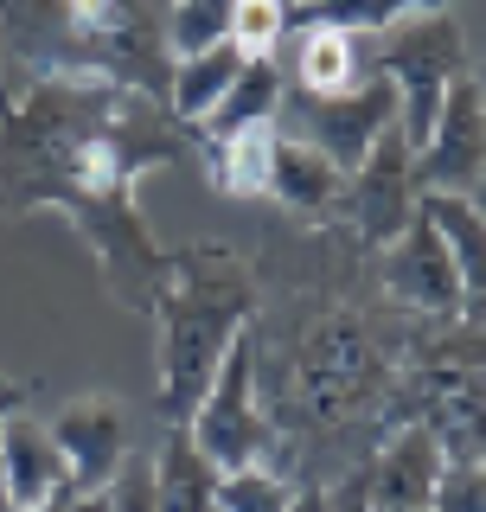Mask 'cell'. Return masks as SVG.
Segmentation results:
<instances>
[{"label": "cell", "mask_w": 486, "mask_h": 512, "mask_svg": "<svg viewBox=\"0 0 486 512\" xmlns=\"http://www.w3.org/2000/svg\"><path fill=\"white\" fill-rule=\"evenodd\" d=\"M199 154L160 96L96 77H20L0 58V212H64L90 237L109 295L148 314L173 256L135 212L141 173Z\"/></svg>", "instance_id": "6da1fadb"}, {"label": "cell", "mask_w": 486, "mask_h": 512, "mask_svg": "<svg viewBox=\"0 0 486 512\" xmlns=\"http://www.w3.org/2000/svg\"><path fill=\"white\" fill-rule=\"evenodd\" d=\"M173 0H0L7 77H96L167 103Z\"/></svg>", "instance_id": "7a4b0ae2"}, {"label": "cell", "mask_w": 486, "mask_h": 512, "mask_svg": "<svg viewBox=\"0 0 486 512\" xmlns=\"http://www.w3.org/2000/svg\"><path fill=\"white\" fill-rule=\"evenodd\" d=\"M154 359H160V391L154 410L173 423H192L199 397L212 391L224 352L237 346V333L256 314V282L231 250L192 244L173 256V276L154 295Z\"/></svg>", "instance_id": "3957f363"}, {"label": "cell", "mask_w": 486, "mask_h": 512, "mask_svg": "<svg viewBox=\"0 0 486 512\" xmlns=\"http://www.w3.org/2000/svg\"><path fill=\"white\" fill-rule=\"evenodd\" d=\"M371 64L397 84V135L416 154L442 116L448 84L474 71V52H467V32L455 13H410V20L371 32Z\"/></svg>", "instance_id": "277c9868"}, {"label": "cell", "mask_w": 486, "mask_h": 512, "mask_svg": "<svg viewBox=\"0 0 486 512\" xmlns=\"http://www.w3.org/2000/svg\"><path fill=\"white\" fill-rule=\"evenodd\" d=\"M256 365H263V346H256V327L237 333V346L224 352L212 391L192 410V442L218 461V474L237 468H282V436L263 410H256Z\"/></svg>", "instance_id": "5b68a950"}, {"label": "cell", "mask_w": 486, "mask_h": 512, "mask_svg": "<svg viewBox=\"0 0 486 512\" xmlns=\"http://www.w3.org/2000/svg\"><path fill=\"white\" fill-rule=\"evenodd\" d=\"M275 128H282V135H295V141H307V148H320L352 180V173L365 167V154L397 128V84L384 71H371L365 84H352V90H339V96L282 90Z\"/></svg>", "instance_id": "8992f818"}, {"label": "cell", "mask_w": 486, "mask_h": 512, "mask_svg": "<svg viewBox=\"0 0 486 512\" xmlns=\"http://www.w3.org/2000/svg\"><path fill=\"white\" fill-rule=\"evenodd\" d=\"M480 173H486V103L474 71H467L448 84L442 116L416 148V192H474Z\"/></svg>", "instance_id": "52a82bcc"}, {"label": "cell", "mask_w": 486, "mask_h": 512, "mask_svg": "<svg viewBox=\"0 0 486 512\" xmlns=\"http://www.w3.org/2000/svg\"><path fill=\"white\" fill-rule=\"evenodd\" d=\"M416 205H423V192H416V154L391 128L365 154V167L346 180V212H352L365 244H391V237H403V224L416 218Z\"/></svg>", "instance_id": "ba28073f"}, {"label": "cell", "mask_w": 486, "mask_h": 512, "mask_svg": "<svg viewBox=\"0 0 486 512\" xmlns=\"http://www.w3.org/2000/svg\"><path fill=\"white\" fill-rule=\"evenodd\" d=\"M45 429H52V442L64 455L71 493H103L116 480L122 455H128V410L116 397H71V404H58V416Z\"/></svg>", "instance_id": "9c48e42d"}, {"label": "cell", "mask_w": 486, "mask_h": 512, "mask_svg": "<svg viewBox=\"0 0 486 512\" xmlns=\"http://www.w3.org/2000/svg\"><path fill=\"white\" fill-rule=\"evenodd\" d=\"M442 468H448L442 429H435V423H403L397 436L378 448V455L359 461L371 512H416V506H435V480H442Z\"/></svg>", "instance_id": "30bf717a"}, {"label": "cell", "mask_w": 486, "mask_h": 512, "mask_svg": "<svg viewBox=\"0 0 486 512\" xmlns=\"http://www.w3.org/2000/svg\"><path fill=\"white\" fill-rule=\"evenodd\" d=\"M384 288H391L403 308H423V314H455L467 301L461 276H455V256H448L442 231L423 218V205L403 224V237L384 244Z\"/></svg>", "instance_id": "8fae6325"}, {"label": "cell", "mask_w": 486, "mask_h": 512, "mask_svg": "<svg viewBox=\"0 0 486 512\" xmlns=\"http://www.w3.org/2000/svg\"><path fill=\"white\" fill-rule=\"evenodd\" d=\"M378 71L371 64V32H346V26H295L288 32V90H307V96H339L352 84Z\"/></svg>", "instance_id": "7c38bea8"}, {"label": "cell", "mask_w": 486, "mask_h": 512, "mask_svg": "<svg viewBox=\"0 0 486 512\" xmlns=\"http://www.w3.org/2000/svg\"><path fill=\"white\" fill-rule=\"evenodd\" d=\"M263 199L288 205L295 218H327V212L346 205V173H339L320 148H307V141L275 128V141H269V192Z\"/></svg>", "instance_id": "4fadbf2b"}, {"label": "cell", "mask_w": 486, "mask_h": 512, "mask_svg": "<svg viewBox=\"0 0 486 512\" xmlns=\"http://www.w3.org/2000/svg\"><path fill=\"white\" fill-rule=\"evenodd\" d=\"M0 461H7V493H13V512L20 506H45L58 500L71 480H64V455L52 442V429L32 423V416H7L0 423Z\"/></svg>", "instance_id": "5bb4252c"}, {"label": "cell", "mask_w": 486, "mask_h": 512, "mask_svg": "<svg viewBox=\"0 0 486 512\" xmlns=\"http://www.w3.org/2000/svg\"><path fill=\"white\" fill-rule=\"evenodd\" d=\"M218 480H224L218 461L192 442L186 423H173L167 442H160V455H154V500H160V512H218Z\"/></svg>", "instance_id": "9a60e30c"}, {"label": "cell", "mask_w": 486, "mask_h": 512, "mask_svg": "<svg viewBox=\"0 0 486 512\" xmlns=\"http://www.w3.org/2000/svg\"><path fill=\"white\" fill-rule=\"evenodd\" d=\"M282 90H288L282 64H275V58H250V64L237 71V84L224 90V103H218L199 128H192V135H199V154L218 148V141H231V135H243V128L275 122V109H282Z\"/></svg>", "instance_id": "2e32d148"}, {"label": "cell", "mask_w": 486, "mask_h": 512, "mask_svg": "<svg viewBox=\"0 0 486 512\" xmlns=\"http://www.w3.org/2000/svg\"><path fill=\"white\" fill-rule=\"evenodd\" d=\"M250 64V52H237L231 39L224 45H205V52H186L173 58V90H167V109L180 116L186 128H199L212 109L224 103V90L237 84V71Z\"/></svg>", "instance_id": "e0dca14e"}, {"label": "cell", "mask_w": 486, "mask_h": 512, "mask_svg": "<svg viewBox=\"0 0 486 512\" xmlns=\"http://www.w3.org/2000/svg\"><path fill=\"white\" fill-rule=\"evenodd\" d=\"M423 218L442 231L448 256H455V276L467 301H486V218L474 212L467 192H423Z\"/></svg>", "instance_id": "ac0fdd59"}, {"label": "cell", "mask_w": 486, "mask_h": 512, "mask_svg": "<svg viewBox=\"0 0 486 512\" xmlns=\"http://www.w3.org/2000/svg\"><path fill=\"white\" fill-rule=\"evenodd\" d=\"M455 0H295L288 26H346V32H384L410 13H448Z\"/></svg>", "instance_id": "d6986e66"}, {"label": "cell", "mask_w": 486, "mask_h": 512, "mask_svg": "<svg viewBox=\"0 0 486 512\" xmlns=\"http://www.w3.org/2000/svg\"><path fill=\"white\" fill-rule=\"evenodd\" d=\"M295 493L282 468H237L218 480V512H295Z\"/></svg>", "instance_id": "ffe728a7"}, {"label": "cell", "mask_w": 486, "mask_h": 512, "mask_svg": "<svg viewBox=\"0 0 486 512\" xmlns=\"http://www.w3.org/2000/svg\"><path fill=\"white\" fill-rule=\"evenodd\" d=\"M231 13L237 0H173L167 7V45L173 52H205V45H224L231 39Z\"/></svg>", "instance_id": "44dd1931"}, {"label": "cell", "mask_w": 486, "mask_h": 512, "mask_svg": "<svg viewBox=\"0 0 486 512\" xmlns=\"http://www.w3.org/2000/svg\"><path fill=\"white\" fill-rule=\"evenodd\" d=\"M288 13H295V0H237L231 13V45L250 58H275V45L288 39Z\"/></svg>", "instance_id": "7402d4cb"}, {"label": "cell", "mask_w": 486, "mask_h": 512, "mask_svg": "<svg viewBox=\"0 0 486 512\" xmlns=\"http://www.w3.org/2000/svg\"><path fill=\"white\" fill-rule=\"evenodd\" d=\"M435 512H486V461H448L435 480Z\"/></svg>", "instance_id": "603a6c76"}, {"label": "cell", "mask_w": 486, "mask_h": 512, "mask_svg": "<svg viewBox=\"0 0 486 512\" xmlns=\"http://www.w3.org/2000/svg\"><path fill=\"white\" fill-rule=\"evenodd\" d=\"M26 397H32V384H20V378H0V423L26 410Z\"/></svg>", "instance_id": "cb8c5ba5"}, {"label": "cell", "mask_w": 486, "mask_h": 512, "mask_svg": "<svg viewBox=\"0 0 486 512\" xmlns=\"http://www.w3.org/2000/svg\"><path fill=\"white\" fill-rule=\"evenodd\" d=\"M64 512H116V500H109V487L103 493H71V506Z\"/></svg>", "instance_id": "d4e9b609"}, {"label": "cell", "mask_w": 486, "mask_h": 512, "mask_svg": "<svg viewBox=\"0 0 486 512\" xmlns=\"http://www.w3.org/2000/svg\"><path fill=\"white\" fill-rule=\"evenodd\" d=\"M295 512H327V487H314V480H307V487L295 493Z\"/></svg>", "instance_id": "484cf974"}, {"label": "cell", "mask_w": 486, "mask_h": 512, "mask_svg": "<svg viewBox=\"0 0 486 512\" xmlns=\"http://www.w3.org/2000/svg\"><path fill=\"white\" fill-rule=\"evenodd\" d=\"M64 506H71V487H64L58 500H45V506H20V512H64Z\"/></svg>", "instance_id": "4316f807"}, {"label": "cell", "mask_w": 486, "mask_h": 512, "mask_svg": "<svg viewBox=\"0 0 486 512\" xmlns=\"http://www.w3.org/2000/svg\"><path fill=\"white\" fill-rule=\"evenodd\" d=\"M467 199H474V212L486 218V173H480V186H474V192H467Z\"/></svg>", "instance_id": "83f0119b"}, {"label": "cell", "mask_w": 486, "mask_h": 512, "mask_svg": "<svg viewBox=\"0 0 486 512\" xmlns=\"http://www.w3.org/2000/svg\"><path fill=\"white\" fill-rule=\"evenodd\" d=\"M0 512H13V493H7V461H0Z\"/></svg>", "instance_id": "f1b7e54d"}, {"label": "cell", "mask_w": 486, "mask_h": 512, "mask_svg": "<svg viewBox=\"0 0 486 512\" xmlns=\"http://www.w3.org/2000/svg\"><path fill=\"white\" fill-rule=\"evenodd\" d=\"M474 84H480V103H486V58L474 64Z\"/></svg>", "instance_id": "f546056e"}]
</instances>
